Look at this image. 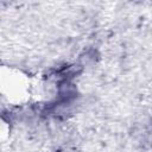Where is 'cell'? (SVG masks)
<instances>
[{"mask_svg":"<svg viewBox=\"0 0 152 152\" xmlns=\"http://www.w3.org/2000/svg\"><path fill=\"white\" fill-rule=\"evenodd\" d=\"M0 97L12 106L25 104L31 97V78L18 68L0 65Z\"/></svg>","mask_w":152,"mask_h":152,"instance_id":"cell-1","label":"cell"},{"mask_svg":"<svg viewBox=\"0 0 152 152\" xmlns=\"http://www.w3.org/2000/svg\"><path fill=\"white\" fill-rule=\"evenodd\" d=\"M11 133V126L8 124V121L0 115V142H4L8 139Z\"/></svg>","mask_w":152,"mask_h":152,"instance_id":"cell-2","label":"cell"}]
</instances>
